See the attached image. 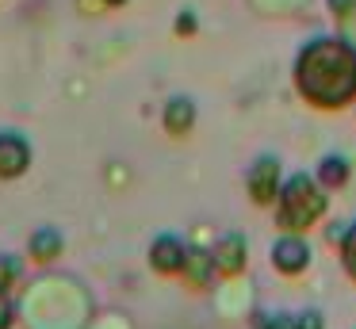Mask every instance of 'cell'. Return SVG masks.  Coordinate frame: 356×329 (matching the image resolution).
<instances>
[{"instance_id": "cell-8", "label": "cell", "mask_w": 356, "mask_h": 329, "mask_svg": "<svg viewBox=\"0 0 356 329\" xmlns=\"http://www.w3.org/2000/svg\"><path fill=\"white\" fill-rule=\"evenodd\" d=\"M195 119H200V111H195V99L192 96H169L161 107V127L169 130L172 138H184L192 134Z\"/></svg>"}, {"instance_id": "cell-3", "label": "cell", "mask_w": 356, "mask_h": 329, "mask_svg": "<svg viewBox=\"0 0 356 329\" xmlns=\"http://www.w3.org/2000/svg\"><path fill=\"white\" fill-rule=\"evenodd\" d=\"M272 268H276L280 275H302L310 268V260H314V249H310V241L299 234V230H284V234L272 241Z\"/></svg>"}, {"instance_id": "cell-12", "label": "cell", "mask_w": 356, "mask_h": 329, "mask_svg": "<svg viewBox=\"0 0 356 329\" xmlns=\"http://www.w3.org/2000/svg\"><path fill=\"white\" fill-rule=\"evenodd\" d=\"M257 329H325V326H322V314L302 310L295 318H287V314H257Z\"/></svg>"}, {"instance_id": "cell-10", "label": "cell", "mask_w": 356, "mask_h": 329, "mask_svg": "<svg viewBox=\"0 0 356 329\" xmlns=\"http://www.w3.org/2000/svg\"><path fill=\"white\" fill-rule=\"evenodd\" d=\"M184 275L188 283H192L195 291H207L211 283H215L218 268H215V257H211V249H200V245H188V260H184Z\"/></svg>"}, {"instance_id": "cell-11", "label": "cell", "mask_w": 356, "mask_h": 329, "mask_svg": "<svg viewBox=\"0 0 356 329\" xmlns=\"http://www.w3.org/2000/svg\"><path fill=\"white\" fill-rule=\"evenodd\" d=\"M348 176H353V165H348V157H341V153H325L314 168V180L322 184V188H345Z\"/></svg>"}, {"instance_id": "cell-9", "label": "cell", "mask_w": 356, "mask_h": 329, "mask_svg": "<svg viewBox=\"0 0 356 329\" xmlns=\"http://www.w3.org/2000/svg\"><path fill=\"white\" fill-rule=\"evenodd\" d=\"M65 252V234L58 226H35L31 237H27V257L35 264H54Z\"/></svg>"}, {"instance_id": "cell-13", "label": "cell", "mask_w": 356, "mask_h": 329, "mask_svg": "<svg viewBox=\"0 0 356 329\" xmlns=\"http://www.w3.org/2000/svg\"><path fill=\"white\" fill-rule=\"evenodd\" d=\"M19 280H24V257H16V252H0V291L12 295V291L19 287Z\"/></svg>"}, {"instance_id": "cell-14", "label": "cell", "mask_w": 356, "mask_h": 329, "mask_svg": "<svg viewBox=\"0 0 356 329\" xmlns=\"http://www.w3.org/2000/svg\"><path fill=\"white\" fill-rule=\"evenodd\" d=\"M341 268L356 280V222L341 234Z\"/></svg>"}, {"instance_id": "cell-7", "label": "cell", "mask_w": 356, "mask_h": 329, "mask_svg": "<svg viewBox=\"0 0 356 329\" xmlns=\"http://www.w3.org/2000/svg\"><path fill=\"white\" fill-rule=\"evenodd\" d=\"M211 257H215L218 275H241V272H245V264H249V241H245V234H238V230L218 234L215 245H211Z\"/></svg>"}, {"instance_id": "cell-4", "label": "cell", "mask_w": 356, "mask_h": 329, "mask_svg": "<svg viewBox=\"0 0 356 329\" xmlns=\"http://www.w3.org/2000/svg\"><path fill=\"white\" fill-rule=\"evenodd\" d=\"M280 184H284V168H280V161L272 157V153H264V157H257L253 165H249V172H245V191H249V199H253L257 207L276 203Z\"/></svg>"}, {"instance_id": "cell-5", "label": "cell", "mask_w": 356, "mask_h": 329, "mask_svg": "<svg viewBox=\"0 0 356 329\" xmlns=\"http://www.w3.org/2000/svg\"><path fill=\"white\" fill-rule=\"evenodd\" d=\"M35 161V145L19 130H0V180H19Z\"/></svg>"}, {"instance_id": "cell-1", "label": "cell", "mask_w": 356, "mask_h": 329, "mask_svg": "<svg viewBox=\"0 0 356 329\" xmlns=\"http://www.w3.org/2000/svg\"><path fill=\"white\" fill-rule=\"evenodd\" d=\"M295 92L307 104L337 111L356 99V46L341 35H318L295 54Z\"/></svg>"}, {"instance_id": "cell-18", "label": "cell", "mask_w": 356, "mask_h": 329, "mask_svg": "<svg viewBox=\"0 0 356 329\" xmlns=\"http://www.w3.org/2000/svg\"><path fill=\"white\" fill-rule=\"evenodd\" d=\"M104 8H123V4H131V0H100Z\"/></svg>"}, {"instance_id": "cell-15", "label": "cell", "mask_w": 356, "mask_h": 329, "mask_svg": "<svg viewBox=\"0 0 356 329\" xmlns=\"http://www.w3.org/2000/svg\"><path fill=\"white\" fill-rule=\"evenodd\" d=\"M172 31H177L180 38H188V35H195V31H200V19H195V12H192V8H184V12L177 15V23H172Z\"/></svg>"}, {"instance_id": "cell-17", "label": "cell", "mask_w": 356, "mask_h": 329, "mask_svg": "<svg viewBox=\"0 0 356 329\" xmlns=\"http://www.w3.org/2000/svg\"><path fill=\"white\" fill-rule=\"evenodd\" d=\"M325 8H330V15H333V19H341V23L356 15V0H325Z\"/></svg>"}, {"instance_id": "cell-2", "label": "cell", "mask_w": 356, "mask_h": 329, "mask_svg": "<svg viewBox=\"0 0 356 329\" xmlns=\"http://www.w3.org/2000/svg\"><path fill=\"white\" fill-rule=\"evenodd\" d=\"M325 207H330V199H325V188L314 180V172H291L284 176L276 195V226L307 234L325 214Z\"/></svg>"}, {"instance_id": "cell-16", "label": "cell", "mask_w": 356, "mask_h": 329, "mask_svg": "<svg viewBox=\"0 0 356 329\" xmlns=\"http://www.w3.org/2000/svg\"><path fill=\"white\" fill-rule=\"evenodd\" d=\"M0 329H16V298L0 291Z\"/></svg>"}, {"instance_id": "cell-6", "label": "cell", "mask_w": 356, "mask_h": 329, "mask_svg": "<svg viewBox=\"0 0 356 329\" xmlns=\"http://www.w3.org/2000/svg\"><path fill=\"white\" fill-rule=\"evenodd\" d=\"M149 268L157 275H180L184 272V260H188V241L180 234H157L149 241Z\"/></svg>"}]
</instances>
